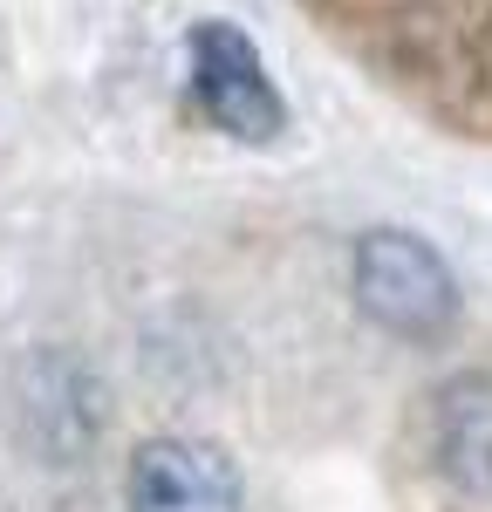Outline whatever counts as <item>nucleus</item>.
Returning <instances> with one entry per match:
<instances>
[{"label":"nucleus","mask_w":492,"mask_h":512,"mask_svg":"<svg viewBox=\"0 0 492 512\" xmlns=\"http://www.w3.org/2000/svg\"><path fill=\"white\" fill-rule=\"evenodd\" d=\"M349 287H356V308L397 342H438L458 321V280H451L445 253L404 226H376L356 239Z\"/></svg>","instance_id":"f257e3e1"},{"label":"nucleus","mask_w":492,"mask_h":512,"mask_svg":"<svg viewBox=\"0 0 492 512\" xmlns=\"http://www.w3.org/2000/svg\"><path fill=\"white\" fill-rule=\"evenodd\" d=\"M185 62H192V96H199L205 123L226 130L233 144H274L287 130V96L274 89L246 28L199 21L192 41H185Z\"/></svg>","instance_id":"f03ea898"},{"label":"nucleus","mask_w":492,"mask_h":512,"mask_svg":"<svg viewBox=\"0 0 492 512\" xmlns=\"http://www.w3.org/2000/svg\"><path fill=\"white\" fill-rule=\"evenodd\" d=\"M130 512H246L240 465L205 437H144L123 472Z\"/></svg>","instance_id":"7ed1b4c3"},{"label":"nucleus","mask_w":492,"mask_h":512,"mask_svg":"<svg viewBox=\"0 0 492 512\" xmlns=\"http://www.w3.org/2000/svg\"><path fill=\"white\" fill-rule=\"evenodd\" d=\"M431 458L465 499H492V376L465 369L431 396Z\"/></svg>","instance_id":"20e7f679"}]
</instances>
